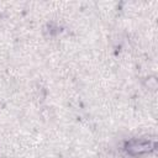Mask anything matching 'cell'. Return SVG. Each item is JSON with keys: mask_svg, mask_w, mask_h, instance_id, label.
I'll return each mask as SVG.
<instances>
[{"mask_svg": "<svg viewBox=\"0 0 158 158\" xmlns=\"http://www.w3.org/2000/svg\"><path fill=\"white\" fill-rule=\"evenodd\" d=\"M156 148V141L146 138H132L125 143V151L131 156H142Z\"/></svg>", "mask_w": 158, "mask_h": 158, "instance_id": "obj_1", "label": "cell"}, {"mask_svg": "<svg viewBox=\"0 0 158 158\" xmlns=\"http://www.w3.org/2000/svg\"><path fill=\"white\" fill-rule=\"evenodd\" d=\"M146 85L148 86L149 90H156L158 86V81H157L156 77H148L146 80Z\"/></svg>", "mask_w": 158, "mask_h": 158, "instance_id": "obj_2", "label": "cell"}]
</instances>
